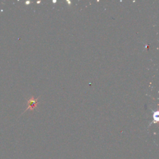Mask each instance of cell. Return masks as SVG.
Masks as SVG:
<instances>
[{"mask_svg":"<svg viewBox=\"0 0 159 159\" xmlns=\"http://www.w3.org/2000/svg\"><path fill=\"white\" fill-rule=\"evenodd\" d=\"M38 100L39 98L35 99L33 96H31V98L27 100V108L25 110V111L27 110H31L32 111H34L38 105Z\"/></svg>","mask_w":159,"mask_h":159,"instance_id":"cell-1","label":"cell"},{"mask_svg":"<svg viewBox=\"0 0 159 159\" xmlns=\"http://www.w3.org/2000/svg\"><path fill=\"white\" fill-rule=\"evenodd\" d=\"M158 112H155L154 113V121L152 123H156L158 121Z\"/></svg>","mask_w":159,"mask_h":159,"instance_id":"cell-2","label":"cell"},{"mask_svg":"<svg viewBox=\"0 0 159 159\" xmlns=\"http://www.w3.org/2000/svg\"><path fill=\"white\" fill-rule=\"evenodd\" d=\"M68 1V4H69V5H70L71 2H70V1Z\"/></svg>","mask_w":159,"mask_h":159,"instance_id":"cell-3","label":"cell"}]
</instances>
